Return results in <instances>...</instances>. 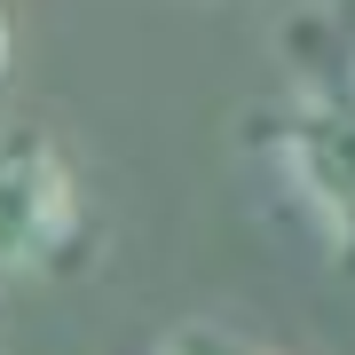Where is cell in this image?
Here are the masks:
<instances>
[{
	"label": "cell",
	"mask_w": 355,
	"mask_h": 355,
	"mask_svg": "<svg viewBox=\"0 0 355 355\" xmlns=\"http://www.w3.org/2000/svg\"><path fill=\"white\" fill-rule=\"evenodd\" d=\"M150 355H284V347L253 340V331H229V324H174L150 340Z\"/></svg>",
	"instance_id": "3"
},
{
	"label": "cell",
	"mask_w": 355,
	"mask_h": 355,
	"mask_svg": "<svg viewBox=\"0 0 355 355\" xmlns=\"http://www.w3.org/2000/svg\"><path fill=\"white\" fill-rule=\"evenodd\" d=\"M8 55H16V32H8V8H0V79H8Z\"/></svg>",
	"instance_id": "4"
},
{
	"label": "cell",
	"mask_w": 355,
	"mask_h": 355,
	"mask_svg": "<svg viewBox=\"0 0 355 355\" xmlns=\"http://www.w3.org/2000/svg\"><path fill=\"white\" fill-rule=\"evenodd\" d=\"M261 142L277 150L292 198L308 205V221H316V237L331 245V261L355 277V103L347 95L300 103V111L268 119Z\"/></svg>",
	"instance_id": "2"
},
{
	"label": "cell",
	"mask_w": 355,
	"mask_h": 355,
	"mask_svg": "<svg viewBox=\"0 0 355 355\" xmlns=\"http://www.w3.org/2000/svg\"><path fill=\"white\" fill-rule=\"evenodd\" d=\"M87 245V198L71 158L32 127H0V277L64 268Z\"/></svg>",
	"instance_id": "1"
}]
</instances>
